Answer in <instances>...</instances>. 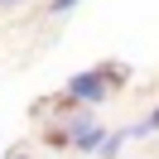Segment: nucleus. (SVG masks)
Wrapping results in <instances>:
<instances>
[{"label": "nucleus", "mask_w": 159, "mask_h": 159, "mask_svg": "<svg viewBox=\"0 0 159 159\" xmlns=\"http://www.w3.org/2000/svg\"><path fill=\"white\" fill-rule=\"evenodd\" d=\"M68 97H77V101H101V97H106V77H101V72H77V77L68 82Z\"/></svg>", "instance_id": "2"}, {"label": "nucleus", "mask_w": 159, "mask_h": 159, "mask_svg": "<svg viewBox=\"0 0 159 159\" xmlns=\"http://www.w3.org/2000/svg\"><path fill=\"white\" fill-rule=\"evenodd\" d=\"M120 140H125V130H120V135H106V145H101V159H111L120 149Z\"/></svg>", "instance_id": "4"}, {"label": "nucleus", "mask_w": 159, "mask_h": 159, "mask_svg": "<svg viewBox=\"0 0 159 159\" xmlns=\"http://www.w3.org/2000/svg\"><path fill=\"white\" fill-rule=\"evenodd\" d=\"M15 5H24V0H0V10H15Z\"/></svg>", "instance_id": "6"}, {"label": "nucleus", "mask_w": 159, "mask_h": 159, "mask_svg": "<svg viewBox=\"0 0 159 159\" xmlns=\"http://www.w3.org/2000/svg\"><path fill=\"white\" fill-rule=\"evenodd\" d=\"M149 130H159V106H154V111H149V116H145V120H140V125H130V130H125V135H149Z\"/></svg>", "instance_id": "3"}, {"label": "nucleus", "mask_w": 159, "mask_h": 159, "mask_svg": "<svg viewBox=\"0 0 159 159\" xmlns=\"http://www.w3.org/2000/svg\"><path fill=\"white\" fill-rule=\"evenodd\" d=\"M15 159H24V154H15Z\"/></svg>", "instance_id": "7"}, {"label": "nucleus", "mask_w": 159, "mask_h": 159, "mask_svg": "<svg viewBox=\"0 0 159 159\" xmlns=\"http://www.w3.org/2000/svg\"><path fill=\"white\" fill-rule=\"evenodd\" d=\"M68 140H72V145L82 149V154H92V149H97V154H101V145H106V135H101V125H97V120H92V116H77V120H72V130H68Z\"/></svg>", "instance_id": "1"}, {"label": "nucleus", "mask_w": 159, "mask_h": 159, "mask_svg": "<svg viewBox=\"0 0 159 159\" xmlns=\"http://www.w3.org/2000/svg\"><path fill=\"white\" fill-rule=\"evenodd\" d=\"M72 5H77V0H53V10H58V15H63V10H72Z\"/></svg>", "instance_id": "5"}]
</instances>
